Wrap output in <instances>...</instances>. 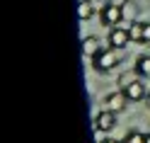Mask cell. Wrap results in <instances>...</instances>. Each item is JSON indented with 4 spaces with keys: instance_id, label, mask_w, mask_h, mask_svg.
Wrapping results in <instances>:
<instances>
[{
    "instance_id": "8",
    "label": "cell",
    "mask_w": 150,
    "mask_h": 143,
    "mask_svg": "<svg viewBox=\"0 0 150 143\" xmlns=\"http://www.w3.org/2000/svg\"><path fill=\"white\" fill-rule=\"evenodd\" d=\"M99 51H102V46H99V39H97V36H85V39H82V53H85V56L95 58Z\"/></svg>"
},
{
    "instance_id": "9",
    "label": "cell",
    "mask_w": 150,
    "mask_h": 143,
    "mask_svg": "<svg viewBox=\"0 0 150 143\" xmlns=\"http://www.w3.org/2000/svg\"><path fill=\"white\" fill-rule=\"evenodd\" d=\"M136 75L138 78H150V56L143 53V56H138V61H136Z\"/></svg>"
},
{
    "instance_id": "4",
    "label": "cell",
    "mask_w": 150,
    "mask_h": 143,
    "mask_svg": "<svg viewBox=\"0 0 150 143\" xmlns=\"http://www.w3.org/2000/svg\"><path fill=\"white\" fill-rule=\"evenodd\" d=\"M126 102H128V97H126V92H124V90H119V92H109L107 97H104V109L119 114V112H124V109H126Z\"/></svg>"
},
{
    "instance_id": "15",
    "label": "cell",
    "mask_w": 150,
    "mask_h": 143,
    "mask_svg": "<svg viewBox=\"0 0 150 143\" xmlns=\"http://www.w3.org/2000/svg\"><path fill=\"white\" fill-rule=\"evenodd\" d=\"M104 143H121V141H116V138H107Z\"/></svg>"
},
{
    "instance_id": "16",
    "label": "cell",
    "mask_w": 150,
    "mask_h": 143,
    "mask_svg": "<svg viewBox=\"0 0 150 143\" xmlns=\"http://www.w3.org/2000/svg\"><path fill=\"white\" fill-rule=\"evenodd\" d=\"M145 104H148V107H150V92H148V97H145Z\"/></svg>"
},
{
    "instance_id": "14",
    "label": "cell",
    "mask_w": 150,
    "mask_h": 143,
    "mask_svg": "<svg viewBox=\"0 0 150 143\" xmlns=\"http://www.w3.org/2000/svg\"><path fill=\"white\" fill-rule=\"evenodd\" d=\"M143 41L150 44V22H145V34H143Z\"/></svg>"
},
{
    "instance_id": "6",
    "label": "cell",
    "mask_w": 150,
    "mask_h": 143,
    "mask_svg": "<svg viewBox=\"0 0 150 143\" xmlns=\"http://www.w3.org/2000/svg\"><path fill=\"white\" fill-rule=\"evenodd\" d=\"M131 41V36H128V29L126 27H114V29L109 32V46L111 49H126V44Z\"/></svg>"
},
{
    "instance_id": "3",
    "label": "cell",
    "mask_w": 150,
    "mask_h": 143,
    "mask_svg": "<svg viewBox=\"0 0 150 143\" xmlns=\"http://www.w3.org/2000/svg\"><path fill=\"white\" fill-rule=\"evenodd\" d=\"M99 17H102V24H104V27H111V29H114V27L121 24V5L107 3L104 7H102Z\"/></svg>"
},
{
    "instance_id": "5",
    "label": "cell",
    "mask_w": 150,
    "mask_h": 143,
    "mask_svg": "<svg viewBox=\"0 0 150 143\" xmlns=\"http://www.w3.org/2000/svg\"><path fill=\"white\" fill-rule=\"evenodd\" d=\"M136 17H138V3H136V0H126V3H121V24L119 27H126V29H128L133 22H138Z\"/></svg>"
},
{
    "instance_id": "11",
    "label": "cell",
    "mask_w": 150,
    "mask_h": 143,
    "mask_svg": "<svg viewBox=\"0 0 150 143\" xmlns=\"http://www.w3.org/2000/svg\"><path fill=\"white\" fill-rule=\"evenodd\" d=\"M92 15H95V7H92V3H90V0H80V5H78V17L85 22V20H90Z\"/></svg>"
},
{
    "instance_id": "7",
    "label": "cell",
    "mask_w": 150,
    "mask_h": 143,
    "mask_svg": "<svg viewBox=\"0 0 150 143\" xmlns=\"http://www.w3.org/2000/svg\"><path fill=\"white\" fill-rule=\"evenodd\" d=\"M114 126H116V114H114V112L102 109L97 117H95V129H99V131H111Z\"/></svg>"
},
{
    "instance_id": "10",
    "label": "cell",
    "mask_w": 150,
    "mask_h": 143,
    "mask_svg": "<svg viewBox=\"0 0 150 143\" xmlns=\"http://www.w3.org/2000/svg\"><path fill=\"white\" fill-rule=\"evenodd\" d=\"M143 34H145V22H133V24L128 27L131 41H143Z\"/></svg>"
},
{
    "instance_id": "1",
    "label": "cell",
    "mask_w": 150,
    "mask_h": 143,
    "mask_svg": "<svg viewBox=\"0 0 150 143\" xmlns=\"http://www.w3.org/2000/svg\"><path fill=\"white\" fill-rule=\"evenodd\" d=\"M121 63V51L119 49H102L95 58H92V65H95V70L99 73H109V70H114L116 65Z\"/></svg>"
},
{
    "instance_id": "13",
    "label": "cell",
    "mask_w": 150,
    "mask_h": 143,
    "mask_svg": "<svg viewBox=\"0 0 150 143\" xmlns=\"http://www.w3.org/2000/svg\"><path fill=\"white\" fill-rule=\"evenodd\" d=\"M104 133L107 131H99V129H95V143H104L107 138H104Z\"/></svg>"
},
{
    "instance_id": "17",
    "label": "cell",
    "mask_w": 150,
    "mask_h": 143,
    "mask_svg": "<svg viewBox=\"0 0 150 143\" xmlns=\"http://www.w3.org/2000/svg\"><path fill=\"white\" fill-rule=\"evenodd\" d=\"M145 143H150V133H145Z\"/></svg>"
},
{
    "instance_id": "2",
    "label": "cell",
    "mask_w": 150,
    "mask_h": 143,
    "mask_svg": "<svg viewBox=\"0 0 150 143\" xmlns=\"http://www.w3.org/2000/svg\"><path fill=\"white\" fill-rule=\"evenodd\" d=\"M124 85V90L126 92V97H128V102H140V100H145L148 97V92H145V83L143 80H128V83H121Z\"/></svg>"
},
{
    "instance_id": "12",
    "label": "cell",
    "mask_w": 150,
    "mask_h": 143,
    "mask_svg": "<svg viewBox=\"0 0 150 143\" xmlns=\"http://www.w3.org/2000/svg\"><path fill=\"white\" fill-rule=\"evenodd\" d=\"M124 143H145V133H143V131H138V129H133V131H128V133H126Z\"/></svg>"
}]
</instances>
